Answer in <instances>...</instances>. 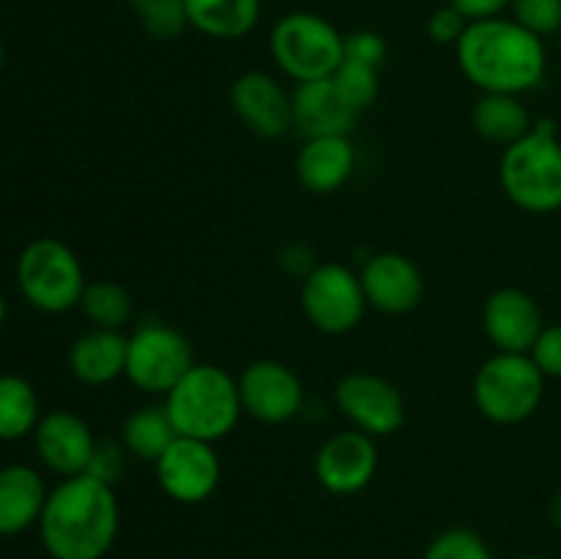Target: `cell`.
Segmentation results:
<instances>
[{
	"instance_id": "obj_1",
	"label": "cell",
	"mask_w": 561,
	"mask_h": 559,
	"mask_svg": "<svg viewBox=\"0 0 561 559\" xmlns=\"http://www.w3.org/2000/svg\"><path fill=\"white\" fill-rule=\"evenodd\" d=\"M121 529L115 488L91 475L64 477L47 493L38 537L53 559H104Z\"/></svg>"
},
{
	"instance_id": "obj_2",
	"label": "cell",
	"mask_w": 561,
	"mask_h": 559,
	"mask_svg": "<svg viewBox=\"0 0 561 559\" xmlns=\"http://www.w3.org/2000/svg\"><path fill=\"white\" fill-rule=\"evenodd\" d=\"M458 66L466 80L482 93H520L535 91L546 77V44L526 31L513 16L469 22L460 42L455 44Z\"/></svg>"
},
{
	"instance_id": "obj_3",
	"label": "cell",
	"mask_w": 561,
	"mask_h": 559,
	"mask_svg": "<svg viewBox=\"0 0 561 559\" xmlns=\"http://www.w3.org/2000/svg\"><path fill=\"white\" fill-rule=\"evenodd\" d=\"M164 409L179 436L217 444L239 425V381L225 367L195 362L192 370L164 395Z\"/></svg>"
},
{
	"instance_id": "obj_4",
	"label": "cell",
	"mask_w": 561,
	"mask_h": 559,
	"mask_svg": "<svg viewBox=\"0 0 561 559\" xmlns=\"http://www.w3.org/2000/svg\"><path fill=\"white\" fill-rule=\"evenodd\" d=\"M502 190L520 212L553 214L561 208V140L551 118L535 121L529 135L502 151Z\"/></svg>"
},
{
	"instance_id": "obj_5",
	"label": "cell",
	"mask_w": 561,
	"mask_h": 559,
	"mask_svg": "<svg viewBox=\"0 0 561 559\" xmlns=\"http://www.w3.org/2000/svg\"><path fill=\"white\" fill-rule=\"evenodd\" d=\"M268 49L277 69L290 80H329L345 58V36L327 16L290 11L274 22Z\"/></svg>"
},
{
	"instance_id": "obj_6",
	"label": "cell",
	"mask_w": 561,
	"mask_h": 559,
	"mask_svg": "<svg viewBox=\"0 0 561 559\" xmlns=\"http://www.w3.org/2000/svg\"><path fill=\"white\" fill-rule=\"evenodd\" d=\"M471 395L485 420L496 425H518L540 409L546 398V376L529 354L496 351L477 370Z\"/></svg>"
},
{
	"instance_id": "obj_7",
	"label": "cell",
	"mask_w": 561,
	"mask_h": 559,
	"mask_svg": "<svg viewBox=\"0 0 561 559\" xmlns=\"http://www.w3.org/2000/svg\"><path fill=\"white\" fill-rule=\"evenodd\" d=\"M22 296L42 312H66L80 307L85 272L69 244L53 236L31 241L16 261Z\"/></svg>"
},
{
	"instance_id": "obj_8",
	"label": "cell",
	"mask_w": 561,
	"mask_h": 559,
	"mask_svg": "<svg viewBox=\"0 0 561 559\" xmlns=\"http://www.w3.org/2000/svg\"><path fill=\"white\" fill-rule=\"evenodd\" d=\"M195 365V351L184 332L162 321H146L126 343V378L140 392L164 398Z\"/></svg>"
},
{
	"instance_id": "obj_9",
	"label": "cell",
	"mask_w": 561,
	"mask_h": 559,
	"mask_svg": "<svg viewBox=\"0 0 561 559\" xmlns=\"http://www.w3.org/2000/svg\"><path fill=\"white\" fill-rule=\"evenodd\" d=\"M367 296L359 274L343 263H318L301 280V310L323 334H345L365 318Z\"/></svg>"
},
{
	"instance_id": "obj_10",
	"label": "cell",
	"mask_w": 561,
	"mask_h": 559,
	"mask_svg": "<svg viewBox=\"0 0 561 559\" xmlns=\"http://www.w3.org/2000/svg\"><path fill=\"white\" fill-rule=\"evenodd\" d=\"M340 414L373 438L392 436L405 425V400L389 378L376 373H348L334 387Z\"/></svg>"
},
{
	"instance_id": "obj_11",
	"label": "cell",
	"mask_w": 561,
	"mask_h": 559,
	"mask_svg": "<svg viewBox=\"0 0 561 559\" xmlns=\"http://www.w3.org/2000/svg\"><path fill=\"white\" fill-rule=\"evenodd\" d=\"M239 398L247 417L266 425H283L305 409V384L279 360H255L241 370Z\"/></svg>"
},
{
	"instance_id": "obj_12",
	"label": "cell",
	"mask_w": 561,
	"mask_h": 559,
	"mask_svg": "<svg viewBox=\"0 0 561 559\" xmlns=\"http://www.w3.org/2000/svg\"><path fill=\"white\" fill-rule=\"evenodd\" d=\"M153 469L164 497L179 504H203L217 493L222 480V464L214 444L186 436L175 438Z\"/></svg>"
},
{
	"instance_id": "obj_13",
	"label": "cell",
	"mask_w": 561,
	"mask_h": 559,
	"mask_svg": "<svg viewBox=\"0 0 561 559\" xmlns=\"http://www.w3.org/2000/svg\"><path fill=\"white\" fill-rule=\"evenodd\" d=\"M230 107L255 137L277 140L294 129V99L277 77L244 71L230 85Z\"/></svg>"
},
{
	"instance_id": "obj_14",
	"label": "cell",
	"mask_w": 561,
	"mask_h": 559,
	"mask_svg": "<svg viewBox=\"0 0 561 559\" xmlns=\"http://www.w3.org/2000/svg\"><path fill=\"white\" fill-rule=\"evenodd\" d=\"M378 471L376 438L367 433L340 431L329 436L316 453V480L337 497L365 491Z\"/></svg>"
},
{
	"instance_id": "obj_15",
	"label": "cell",
	"mask_w": 561,
	"mask_h": 559,
	"mask_svg": "<svg viewBox=\"0 0 561 559\" xmlns=\"http://www.w3.org/2000/svg\"><path fill=\"white\" fill-rule=\"evenodd\" d=\"M367 305L383 316H405L416 310L425 294L420 266L403 252H376L359 272Z\"/></svg>"
},
{
	"instance_id": "obj_16",
	"label": "cell",
	"mask_w": 561,
	"mask_h": 559,
	"mask_svg": "<svg viewBox=\"0 0 561 559\" xmlns=\"http://www.w3.org/2000/svg\"><path fill=\"white\" fill-rule=\"evenodd\" d=\"M540 305L520 288H499L482 307V329L493 349L504 354H529L542 332Z\"/></svg>"
},
{
	"instance_id": "obj_17",
	"label": "cell",
	"mask_w": 561,
	"mask_h": 559,
	"mask_svg": "<svg viewBox=\"0 0 561 559\" xmlns=\"http://www.w3.org/2000/svg\"><path fill=\"white\" fill-rule=\"evenodd\" d=\"M33 442H36L42 464L60 477L85 475L93 447H96L91 425L80 414L64 409L49 411L38 420Z\"/></svg>"
},
{
	"instance_id": "obj_18",
	"label": "cell",
	"mask_w": 561,
	"mask_h": 559,
	"mask_svg": "<svg viewBox=\"0 0 561 559\" xmlns=\"http://www.w3.org/2000/svg\"><path fill=\"white\" fill-rule=\"evenodd\" d=\"M356 168V148L348 135L310 137L296 153V181L312 195H332L348 184Z\"/></svg>"
},
{
	"instance_id": "obj_19",
	"label": "cell",
	"mask_w": 561,
	"mask_h": 559,
	"mask_svg": "<svg viewBox=\"0 0 561 559\" xmlns=\"http://www.w3.org/2000/svg\"><path fill=\"white\" fill-rule=\"evenodd\" d=\"M294 99V129L301 137H334L354 129L356 113L343 102L332 80L299 82Z\"/></svg>"
},
{
	"instance_id": "obj_20",
	"label": "cell",
	"mask_w": 561,
	"mask_h": 559,
	"mask_svg": "<svg viewBox=\"0 0 561 559\" xmlns=\"http://www.w3.org/2000/svg\"><path fill=\"white\" fill-rule=\"evenodd\" d=\"M47 486L31 466H3L0 469V537H14L38 526L47 504Z\"/></svg>"
},
{
	"instance_id": "obj_21",
	"label": "cell",
	"mask_w": 561,
	"mask_h": 559,
	"mask_svg": "<svg viewBox=\"0 0 561 559\" xmlns=\"http://www.w3.org/2000/svg\"><path fill=\"white\" fill-rule=\"evenodd\" d=\"M126 343L129 334L115 329H88L71 343L69 367L77 381L88 387H104L126 376Z\"/></svg>"
},
{
	"instance_id": "obj_22",
	"label": "cell",
	"mask_w": 561,
	"mask_h": 559,
	"mask_svg": "<svg viewBox=\"0 0 561 559\" xmlns=\"http://www.w3.org/2000/svg\"><path fill=\"white\" fill-rule=\"evenodd\" d=\"M190 27L208 38L233 42L255 31L261 0H184Z\"/></svg>"
},
{
	"instance_id": "obj_23",
	"label": "cell",
	"mask_w": 561,
	"mask_h": 559,
	"mask_svg": "<svg viewBox=\"0 0 561 559\" xmlns=\"http://www.w3.org/2000/svg\"><path fill=\"white\" fill-rule=\"evenodd\" d=\"M471 126L477 135L493 146H513L524 135H529L535 118H531L529 107L520 102V96H510V93H482L477 99L474 110H471Z\"/></svg>"
},
{
	"instance_id": "obj_24",
	"label": "cell",
	"mask_w": 561,
	"mask_h": 559,
	"mask_svg": "<svg viewBox=\"0 0 561 559\" xmlns=\"http://www.w3.org/2000/svg\"><path fill=\"white\" fill-rule=\"evenodd\" d=\"M179 438L164 403H148L131 411L121 425V444L129 458L142 464H157L164 449Z\"/></svg>"
},
{
	"instance_id": "obj_25",
	"label": "cell",
	"mask_w": 561,
	"mask_h": 559,
	"mask_svg": "<svg viewBox=\"0 0 561 559\" xmlns=\"http://www.w3.org/2000/svg\"><path fill=\"white\" fill-rule=\"evenodd\" d=\"M38 395L22 376H0V438L16 442L36 431Z\"/></svg>"
},
{
	"instance_id": "obj_26",
	"label": "cell",
	"mask_w": 561,
	"mask_h": 559,
	"mask_svg": "<svg viewBox=\"0 0 561 559\" xmlns=\"http://www.w3.org/2000/svg\"><path fill=\"white\" fill-rule=\"evenodd\" d=\"M80 310L85 312L93 329H115V332H124L131 312H135V299H131L129 288L115 283V280H93L82 290Z\"/></svg>"
},
{
	"instance_id": "obj_27",
	"label": "cell",
	"mask_w": 561,
	"mask_h": 559,
	"mask_svg": "<svg viewBox=\"0 0 561 559\" xmlns=\"http://www.w3.org/2000/svg\"><path fill=\"white\" fill-rule=\"evenodd\" d=\"M140 20L142 31L159 42L179 38L190 27L184 0H126Z\"/></svg>"
},
{
	"instance_id": "obj_28",
	"label": "cell",
	"mask_w": 561,
	"mask_h": 559,
	"mask_svg": "<svg viewBox=\"0 0 561 559\" xmlns=\"http://www.w3.org/2000/svg\"><path fill=\"white\" fill-rule=\"evenodd\" d=\"M329 80L334 82L337 93L343 96V102L354 110L356 115L365 113L367 107H373L381 91V82H378V69L365 64H356V60H345L337 66Z\"/></svg>"
},
{
	"instance_id": "obj_29",
	"label": "cell",
	"mask_w": 561,
	"mask_h": 559,
	"mask_svg": "<svg viewBox=\"0 0 561 559\" xmlns=\"http://www.w3.org/2000/svg\"><path fill=\"white\" fill-rule=\"evenodd\" d=\"M422 559H496L485 537L466 526H449L442 529L427 543Z\"/></svg>"
},
{
	"instance_id": "obj_30",
	"label": "cell",
	"mask_w": 561,
	"mask_h": 559,
	"mask_svg": "<svg viewBox=\"0 0 561 559\" xmlns=\"http://www.w3.org/2000/svg\"><path fill=\"white\" fill-rule=\"evenodd\" d=\"M510 11H513V20L535 36H559L561 0H510Z\"/></svg>"
},
{
	"instance_id": "obj_31",
	"label": "cell",
	"mask_w": 561,
	"mask_h": 559,
	"mask_svg": "<svg viewBox=\"0 0 561 559\" xmlns=\"http://www.w3.org/2000/svg\"><path fill=\"white\" fill-rule=\"evenodd\" d=\"M126 460H129V453L124 449V444H121V442H99V438H96V447H93L91 464H88L85 475L96 477V480L107 482V486L115 488V482H118L121 475H124Z\"/></svg>"
},
{
	"instance_id": "obj_32",
	"label": "cell",
	"mask_w": 561,
	"mask_h": 559,
	"mask_svg": "<svg viewBox=\"0 0 561 559\" xmlns=\"http://www.w3.org/2000/svg\"><path fill=\"white\" fill-rule=\"evenodd\" d=\"M531 362L546 378H561V323H546L529 351Z\"/></svg>"
},
{
	"instance_id": "obj_33",
	"label": "cell",
	"mask_w": 561,
	"mask_h": 559,
	"mask_svg": "<svg viewBox=\"0 0 561 559\" xmlns=\"http://www.w3.org/2000/svg\"><path fill=\"white\" fill-rule=\"evenodd\" d=\"M383 58H387V38L381 33L354 31L345 36V60H356V64L381 69Z\"/></svg>"
},
{
	"instance_id": "obj_34",
	"label": "cell",
	"mask_w": 561,
	"mask_h": 559,
	"mask_svg": "<svg viewBox=\"0 0 561 559\" xmlns=\"http://www.w3.org/2000/svg\"><path fill=\"white\" fill-rule=\"evenodd\" d=\"M466 27H469V20L460 11H455L449 3L427 16V36L436 44H453L455 47L460 42V36L466 33Z\"/></svg>"
},
{
	"instance_id": "obj_35",
	"label": "cell",
	"mask_w": 561,
	"mask_h": 559,
	"mask_svg": "<svg viewBox=\"0 0 561 559\" xmlns=\"http://www.w3.org/2000/svg\"><path fill=\"white\" fill-rule=\"evenodd\" d=\"M447 3L455 11H460L469 22L493 20V16H502L510 9V0H447Z\"/></svg>"
},
{
	"instance_id": "obj_36",
	"label": "cell",
	"mask_w": 561,
	"mask_h": 559,
	"mask_svg": "<svg viewBox=\"0 0 561 559\" xmlns=\"http://www.w3.org/2000/svg\"><path fill=\"white\" fill-rule=\"evenodd\" d=\"M548 518H551L553 529L561 532V491L553 493L551 504H548Z\"/></svg>"
},
{
	"instance_id": "obj_37",
	"label": "cell",
	"mask_w": 561,
	"mask_h": 559,
	"mask_svg": "<svg viewBox=\"0 0 561 559\" xmlns=\"http://www.w3.org/2000/svg\"><path fill=\"white\" fill-rule=\"evenodd\" d=\"M3 321H5V299L3 294H0V327H3Z\"/></svg>"
},
{
	"instance_id": "obj_38",
	"label": "cell",
	"mask_w": 561,
	"mask_h": 559,
	"mask_svg": "<svg viewBox=\"0 0 561 559\" xmlns=\"http://www.w3.org/2000/svg\"><path fill=\"white\" fill-rule=\"evenodd\" d=\"M518 559H551V557H546V554H526V557H518Z\"/></svg>"
},
{
	"instance_id": "obj_39",
	"label": "cell",
	"mask_w": 561,
	"mask_h": 559,
	"mask_svg": "<svg viewBox=\"0 0 561 559\" xmlns=\"http://www.w3.org/2000/svg\"><path fill=\"white\" fill-rule=\"evenodd\" d=\"M3 60H5V49H3V42H0V69H3Z\"/></svg>"
},
{
	"instance_id": "obj_40",
	"label": "cell",
	"mask_w": 561,
	"mask_h": 559,
	"mask_svg": "<svg viewBox=\"0 0 561 559\" xmlns=\"http://www.w3.org/2000/svg\"><path fill=\"white\" fill-rule=\"evenodd\" d=\"M559 49H561V31H559Z\"/></svg>"
}]
</instances>
